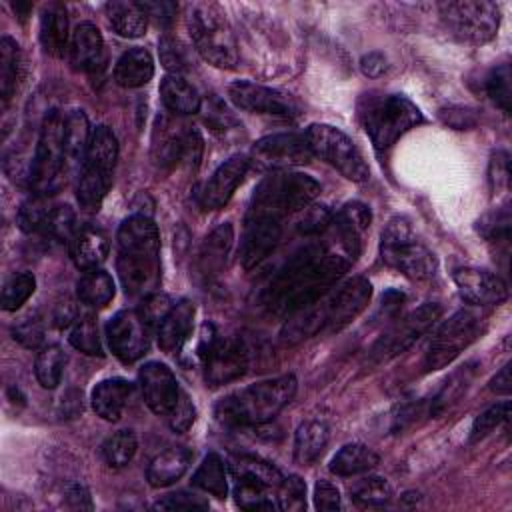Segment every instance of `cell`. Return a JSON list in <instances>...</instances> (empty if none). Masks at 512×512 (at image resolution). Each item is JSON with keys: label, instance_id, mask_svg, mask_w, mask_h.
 Segmentation results:
<instances>
[{"label": "cell", "instance_id": "6da1fadb", "mask_svg": "<svg viewBox=\"0 0 512 512\" xmlns=\"http://www.w3.org/2000/svg\"><path fill=\"white\" fill-rule=\"evenodd\" d=\"M356 254L334 234L300 248L262 290V306L274 316H292L322 296L348 272Z\"/></svg>", "mask_w": 512, "mask_h": 512}, {"label": "cell", "instance_id": "7a4b0ae2", "mask_svg": "<svg viewBox=\"0 0 512 512\" xmlns=\"http://www.w3.org/2000/svg\"><path fill=\"white\" fill-rule=\"evenodd\" d=\"M372 286L366 278H350L330 290L312 306L288 316L282 340L296 344L316 334H332L348 326L370 302Z\"/></svg>", "mask_w": 512, "mask_h": 512}, {"label": "cell", "instance_id": "3957f363", "mask_svg": "<svg viewBox=\"0 0 512 512\" xmlns=\"http://www.w3.org/2000/svg\"><path fill=\"white\" fill-rule=\"evenodd\" d=\"M116 240V270L126 294H152L160 284V234L156 224L144 214H134L120 224Z\"/></svg>", "mask_w": 512, "mask_h": 512}, {"label": "cell", "instance_id": "277c9868", "mask_svg": "<svg viewBox=\"0 0 512 512\" xmlns=\"http://www.w3.org/2000/svg\"><path fill=\"white\" fill-rule=\"evenodd\" d=\"M296 394L292 374L260 380L224 396L216 408V420L224 426H260L272 420Z\"/></svg>", "mask_w": 512, "mask_h": 512}, {"label": "cell", "instance_id": "5b68a950", "mask_svg": "<svg viewBox=\"0 0 512 512\" xmlns=\"http://www.w3.org/2000/svg\"><path fill=\"white\" fill-rule=\"evenodd\" d=\"M318 194L320 184L312 176L276 170L256 186L246 216L282 222L286 216L310 206Z\"/></svg>", "mask_w": 512, "mask_h": 512}, {"label": "cell", "instance_id": "8992f818", "mask_svg": "<svg viewBox=\"0 0 512 512\" xmlns=\"http://www.w3.org/2000/svg\"><path fill=\"white\" fill-rule=\"evenodd\" d=\"M186 26L196 52L216 68H234L238 46L226 14L210 2H196L188 8Z\"/></svg>", "mask_w": 512, "mask_h": 512}, {"label": "cell", "instance_id": "52a82bcc", "mask_svg": "<svg viewBox=\"0 0 512 512\" xmlns=\"http://www.w3.org/2000/svg\"><path fill=\"white\" fill-rule=\"evenodd\" d=\"M66 116L60 110H50L42 122L36 152L28 172V182L34 194L46 196L58 190L66 180Z\"/></svg>", "mask_w": 512, "mask_h": 512}, {"label": "cell", "instance_id": "ba28073f", "mask_svg": "<svg viewBox=\"0 0 512 512\" xmlns=\"http://www.w3.org/2000/svg\"><path fill=\"white\" fill-rule=\"evenodd\" d=\"M118 160V142L108 126L92 130L90 146L80 168L76 198L84 210H98L106 198Z\"/></svg>", "mask_w": 512, "mask_h": 512}, {"label": "cell", "instance_id": "9c48e42d", "mask_svg": "<svg viewBox=\"0 0 512 512\" xmlns=\"http://www.w3.org/2000/svg\"><path fill=\"white\" fill-rule=\"evenodd\" d=\"M360 116L364 130L378 150L390 148L402 134L424 122L418 106L398 94L368 98Z\"/></svg>", "mask_w": 512, "mask_h": 512}, {"label": "cell", "instance_id": "30bf717a", "mask_svg": "<svg viewBox=\"0 0 512 512\" xmlns=\"http://www.w3.org/2000/svg\"><path fill=\"white\" fill-rule=\"evenodd\" d=\"M382 260L410 280H426L436 272L434 254L418 242L406 218H392L382 230Z\"/></svg>", "mask_w": 512, "mask_h": 512}, {"label": "cell", "instance_id": "8fae6325", "mask_svg": "<svg viewBox=\"0 0 512 512\" xmlns=\"http://www.w3.org/2000/svg\"><path fill=\"white\" fill-rule=\"evenodd\" d=\"M198 356L204 362V378L214 388L238 380L248 368L244 342L234 336H218L212 324L202 326Z\"/></svg>", "mask_w": 512, "mask_h": 512}, {"label": "cell", "instance_id": "7c38bea8", "mask_svg": "<svg viewBox=\"0 0 512 512\" xmlns=\"http://www.w3.org/2000/svg\"><path fill=\"white\" fill-rule=\"evenodd\" d=\"M304 136L312 154L334 166L344 178L352 182H366L370 178V168L364 156L340 128L330 124H310Z\"/></svg>", "mask_w": 512, "mask_h": 512}, {"label": "cell", "instance_id": "4fadbf2b", "mask_svg": "<svg viewBox=\"0 0 512 512\" xmlns=\"http://www.w3.org/2000/svg\"><path fill=\"white\" fill-rule=\"evenodd\" d=\"M440 16L456 38L472 44L492 40L500 24L498 6L488 0L444 2L440 4Z\"/></svg>", "mask_w": 512, "mask_h": 512}, {"label": "cell", "instance_id": "5bb4252c", "mask_svg": "<svg viewBox=\"0 0 512 512\" xmlns=\"http://www.w3.org/2000/svg\"><path fill=\"white\" fill-rule=\"evenodd\" d=\"M482 330V320L470 310H458L452 314L430 338L424 368L428 372L448 366L464 348H468Z\"/></svg>", "mask_w": 512, "mask_h": 512}, {"label": "cell", "instance_id": "9a60e30c", "mask_svg": "<svg viewBox=\"0 0 512 512\" xmlns=\"http://www.w3.org/2000/svg\"><path fill=\"white\" fill-rule=\"evenodd\" d=\"M442 316V306L436 302H426L412 310L398 322H394L372 346L370 358L374 362H386L404 350H408L438 318Z\"/></svg>", "mask_w": 512, "mask_h": 512}, {"label": "cell", "instance_id": "2e32d148", "mask_svg": "<svg viewBox=\"0 0 512 512\" xmlns=\"http://www.w3.org/2000/svg\"><path fill=\"white\" fill-rule=\"evenodd\" d=\"M106 340L112 354L130 364L150 348V326L138 310H120L106 324Z\"/></svg>", "mask_w": 512, "mask_h": 512}, {"label": "cell", "instance_id": "e0dca14e", "mask_svg": "<svg viewBox=\"0 0 512 512\" xmlns=\"http://www.w3.org/2000/svg\"><path fill=\"white\" fill-rule=\"evenodd\" d=\"M312 156L314 154L304 134L280 132L260 138L252 148L250 162H256V166L262 170L276 172L290 166L306 164Z\"/></svg>", "mask_w": 512, "mask_h": 512}, {"label": "cell", "instance_id": "ac0fdd59", "mask_svg": "<svg viewBox=\"0 0 512 512\" xmlns=\"http://www.w3.org/2000/svg\"><path fill=\"white\" fill-rule=\"evenodd\" d=\"M228 96L238 108L252 114H266L276 118H296L300 114V106L290 94L248 80L230 84Z\"/></svg>", "mask_w": 512, "mask_h": 512}, {"label": "cell", "instance_id": "d6986e66", "mask_svg": "<svg viewBox=\"0 0 512 512\" xmlns=\"http://www.w3.org/2000/svg\"><path fill=\"white\" fill-rule=\"evenodd\" d=\"M454 282L460 296L476 306H498L508 298L506 282L484 268L464 266L454 270Z\"/></svg>", "mask_w": 512, "mask_h": 512}, {"label": "cell", "instance_id": "ffe728a7", "mask_svg": "<svg viewBox=\"0 0 512 512\" xmlns=\"http://www.w3.org/2000/svg\"><path fill=\"white\" fill-rule=\"evenodd\" d=\"M144 402L154 414L166 416L180 396V388L172 370L162 362H146L138 374Z\"/></svg>", "mask_w": 512, "mask_h": 512}, {"label": "cell", "instance_id": "44dd1931", "mask_svg": "<svg viewBox=\"0 0 512 512\" xmlns=\"http://www.w3.org/2000/svg\"><path fill=\"white\" fill-rule=\"evenodd\" d=\"M250 168V158L236 154L232 158H228L226 162H222L212 176L208 178V182L204 184L202 192H200V204L206 210H218L222 206L228 204V200L232 198L234 190L238 188V184L244 180L246 172Z\"/></svg>", "mask_w": 512, "mask_h": 512}, {"label": "cell", "instance_id": "7402d4cb", "mask_svg": "<svg viewBox=\"0 0 512 512\" xmlns=\"http://www.w3.org/2000/svg\"><path fill=\"white\" fill-rule=\"evenodd\" d=\"M282 222L272 218L246 216V228L240 244V262L246 270L260 264L280 242Z\"/></svg>", "mask_w": 512, "mask_h": 512}, {"label": "cell", "instance_id": "603a6c76", "mask_svg": "<svg viewBox=\"0 0 512 512\" xmlns=\"http://www.w3.org/2000/svg\"><path fill=\"white\" fill-rule=\"evenodd\" d=\"M104 60V40L100 30L90 22H80L70 40V62L76 70L94 72Z\"/></svg>", "mask_w": 512, "mask_h": 512}, {"label": "cell", "instance_id": "cb8c5ba5", "mask_svg": "<svg viewBox=\"0 0 512 512\" xmlns=\"http://www.w3.org/2000/svg\"><path fill=\"white\" fill-rule=\"evenodd\" d=\"M194 304L180 300L170 308L166 318L158 326V346L166 354H176L188 340L194 324Z\"/></svg>", "mask_w": 512, "mask_h": 512}, {"label": "cell", "instance_id": "d4e9b609", "mask_svg": "<svg viewBox=\"0 0 512 512\" xmlns=\"http://www.w3.org/2000/svg\"><path fill=\"white\" fill-rule=\"evenodd\" d=\"M108 236L104 230L96 226H82L70 240V256L72 262L80 270H94L98 268L108 256Z\"/></svg>", "mask_w": 512, "mask_h": 512}, {"label": "cell", "instance_id": "484cf974", "mask_svg": "<svg viewBox=\"0 0 512 512\" xmlns=\"http://www.w3.org/2000/svg\"><path fill=\"white\" fill-rule=\"evenodd\" d=\"M232 240H234V230H232V224L228 222L216 226L204 238L198 250V272L204 278H212L222 272V268L226 266Z\"/></svg>", "mask_w": 512, "mask_h": 512}, {"label": "cell", "instance_id": "4316f807", "mask_svg": "<svg viewBox=\"0 0 512 512\" xmlns=\"http://www.w3.org/2000/svg\"><path fill=\"white\" fill-rule=\"evenodd\" d=\"M134 392V384L124 378H106L92 390V408L104 420H118Z\"/></svg>", "mask_w": 512, "mask_h": 512}, {"label": "cell", "instance_id": "83f0119b", "mask_svg": "<svg viewBox=\"0 0 512 512\" xmlns=\"http://www.w3.org/2000/svg\"><path fill=\"white\" fill-rule=\"evenodd\" d=\"M190 462H192V452L188 448H182V446L168 448L152 458L146 470V478L154 488L170 486L184 476Z\"/></svg>", "mask_w": 512, "mask_h": 512}, {"label": "cell", "instance_id": "f1b7e54d", "mask_svg": "<svg viewBox=\"0 0 512 512\" xmlns=\"http://www.w3.org/2000/svg\"><path fill=\"white\" fill-rule=\"evenodd\" d=\"M112 30L122 38H138L146 32L148 14L140 2L112 0L104 6Z\"/></svg>", "mask_w": 512, "mask_h": 512}, {"label": "cell", "instance_id": "f546056e", "mask_svg": "<svg viewBox=\"0 0 512 512\" xmlns=\"http://www.w3.org/2000/svg\"><path fill=\"white\" fill-rule=\"evenodd\" d=\"M160 96L164 106L174 114H194L200 110L202 98L192 82L182 74H168L160 82Z\"/></svg>", "mask_w": 512, "mask_h": 512}, {"label": "cell", "instance_id": "4dcf8cb0", "mask_svg": "<svg viewBox=\"0 0 512 512\" xmlns=\"http://www.w3.org/2000/svg\"><path fill=\"white\" fill-rule=\"evenodd\" d=\"M40 42L50 56H64L68 46V16L62 4L52 2L44 8L40 18Z\"/></svg>", "mask_w": 512, "mask_h": 512}, {"label": "cell", "instance_id": "1f68e13d", "mask_svg": "<svg viewBox=\"0 0 512 512\" xmlns=\"http://www.w3.org/2000/svg\"><path fill=\"white\" fill-rule=\"evenodd\" d=\"M154 76V62L148 50L130 48L126 50L114 68V80L124 88H140Z\"/></svg>", "mask_w": 512, "mask_h": 512}, {"label": "cell", "instance_id": "d6a6232c", "mask_svg": "<svg viewBox=\"0 0 512 512\" xmlns=\"http://www.w3.org/2000/svg\"><path fill=\"white\" fill-rule=\"evenodd\" d=\"M90 126L88 118L82 110H74L66 116V138H64V148H66V176L72 174L74 170L82 168V162L86 158L88 146H90Z\"/></svg>", "mask_w": 512, "mask_h": 512}, {"label": "cell", "instance_id": "836d02e7", "mask_svg": "<svg viewBox=\"0 0 512 512\" xmlns=\"http://www.w3.org/2000/svg\"><path fill=\"white\" fill-rule=\"evenodd\" d=\"M328 438L330 432L322 420H308L300 424L294 438V460L300 466H310L324 452Z\"/></svg>", "mask_w": 512, "mask_h": 512}, {"label": "cell", "instance_id": "e575fe53", "mask_svg": "<svg viewBox=\"0 0 512 512\" xmlns=\"http://www.w3.org/2000/svg\"><path fill=\"white\" fill-rule=\"evenodd\" d=\"M380 456L366 444H346L330 460V472L336 476H356L378 466Z\"/></svg>", "mask_w": 512, "mask_h": 512}, {"label": "cell", "instance_id": "d590c367", "mask_svg": "<svg viewBox=\"0 0 512 512\" xmlns=\"http://www.w3.org/2000/svg\"><path fill=\"white\" fill-rule=\"evenodd\" d=\"M22 78V52L14 38H0V94L6 106L14 96Z\"/></svg>", "mask_w": 512, "mask_h": 512}, {"label": "cell", "instance_id": "8d00e7d4", "mask_svg": "<svg viewBox=\"0 0 512 512\" xmlns=\"http://www.w3.org/2000/svg\"><path fill=\"white\" fill-rule=\"evenodd\" d=\"M230 474L234 480H248L270 490H276L282 482V474L276 466L254 456H236L230 460Z\"/></svg>", "mask_w": 512, "mask_h": 512}, {"label": "cell", "instance_id": "74e56055", "mask_svg": "<svg viewBox=\"0 0 512 512\" xmlns=\"http://www.w3.org/2000/svg\"><path fill=\"white\" fill-rule=\"evenodd\" d=\"M474 376H476V362H468V364L460 366L458 370H454L448 376V380L444 382V386L440 388V392L432 398L430 416H440L450 406H454L462 398V394L468 390Z\"/></svg>", "mask_w": 512, "mask_h": 512}, {"label": "cell", "instance_id": "f35d334b", "mask_svg": "<svg viewBox=\"0 0 512 512\" xmlns=\"http://www.w3.org/2000/svg\"><path fill=\"white\" fill-rule=\"evenodd\" d=\"M76 292L80 302L94 308H102L114 298V280L108 272L100 268L86 270L76 284Z\"/></svg>", "mask_w": 512, "mask_h": 512}, {"label": "cell", "instance_id": "ab89813d", "mask_svg": "<svg viewBox=\"0 0 512 512\" xmlns=\"http://www.w3.org/2000/svg\"><path fill=\"white\" fill-rule=\"evenodd\" d=\"M192 484L216 498H226L228 494V478H226V466L222 458L214 452L206 454L202 464L192 476Z\"/></svg>", "mask_w": 512, "mask_h": 512}, {"label": "cell", "instance_id": "60d3db41", "mask_svg": "<svg viewBox=\"0 0 512 512\" xmlns=\"http://www.w3.org/2000/svg\"><path fill=\"white\" fill-rule=\"evenodd\" d=\"M66 356L58 344H48L40 348L34 362V374L42 388H56L62 378Z\"/></svg>", "mask_w": 512, "mask_h": 512}, {"label": "cell", "instance_id": "b9f144b4", "mask_svg": "<svg viewBox=\"0 0 512 512\" xmlns=\"http://www.w3.org/2000/svg\"><path fill=\"white\" fill-rule=\"evenodd\" d=\"M350 494L358 506L374 508L384 506L392 498V486L380 476H366L352 486Z\"/></svg>", "mask_w": 512, "mask_h": 512}, {"label": "cell", "instance_id": "7bdbcfd3", "mask_svg": "<svg viewBox=\"0 0 512 512\" xmlns=\"http://www.w3.org/2000/svg\"><path fill=\"white\" fill-rule=\"evenodd\" d=\"M54 206L46 204L44 196L34 194V198L26 200L18 210V226L28 234H44L48 226V218Z\"/></svg>", "mask_w": 512, "mask_h": 512}, {"label": "cell", "instance_id": "ee69618b", "mask_svg": "<svg viewBox=\"0 0 512 512\" xmlns=\"http://www.w3.org/2000/svg\"><path fill=\"white\" fill-rule=\"evenodd\" d=\"M102 458L108 466L114 468H122L126 466L134 452H136V436L130 430H120L116 434H112L110 438H106V442L102 444Z\"/></svg>", "mask_w": 512, "mask_h": 512}, {"label": "cell", "instance_id": "f6af8a7d", "mask_svg": "<svg viewBox=\"0 0 512 512\" xmlns=\"http://www.w3.org/2000/svg\"><path fill=\"white\" fill-rule=\"evenodd\" d=\"M234 496H236V504L244 510L278 508V502H274L270 496V488L248 482V480H234Z\"/></svg>", "mask_w": 512, "mask_h": 512}, {"label": "cell", "instance_id": "bcb514c9", "mask_svg": "<svg viewBox=\"0 0 512 512\" xmlns=\"http://www.w3.org/2000/svg\"><path fill=\"white\" fill-rule=\"evenodd\" d=\"M36 288V278L30 272H18L10 276L2 286V308L12 312L18 310Z\"/></svg>", "mask_w": 512, "mask_h": 512}, {"label": "cell", "instance_id": "7dc6e473", "mask_svg": "<svg viewBox=\"0 0 512 512\" xmlns=\"http://www.w3.org/2000/svg\"><path fill=\"white\" fill-rule=\"evenodd\" d=\"M70 344L88 354V356H102V342L98 336V324L92 316H82L74 322L70 330Z\"/></svg>", "mask_w": 512, "mask_h": 512}, {"label": "cell", "instance_id": "c3c4849f", "mask_svg": "<svg viewBox=\"0 0 512 512\" xmlns=\"http://www.w3.org/2000/svg\"><path fill=\"white\" fill-rule=\"evenodd\" d=\"M486 94L490 100L502 108V112H510V98H512V86H510V66L502 64L496 66L488 78H486Z\"/></svg>", "mask_w": 512, "mask_h": 512}, {"label": "cell", "instance_id": "681fc988", "mask_svg": "<svg viewBox=\"0 0 512 512\" xmlns=\"http://www.w3.org/2000/svg\"><path fill=\"white\" fill-rule=\"evenodd\" d=\"M510 416V402H498L490 408H486L482 414L476 416L472 430H470V442H478L482 438H486L496 426H500L502 422H506Z\"/></svg>", "mask_w": 512, "mask_h": 512}, {"label": "cell", "instance_id": "f907efd6", "mask_svg": "<svg viewBox=\"0 0 512 512\" xmlns=\"http://www.w3.org/2000/svg\"><path fill=\"white\" fill-rule=\"evenodd\" d=\"M276 502L280 510H304L306 508V484L298 476L282 478L276 488Z\"/></svg>", "mask_w": 512, "mask_h": 512}, {"label": "cell", "instance_id": "816d5d0a", "mask_svg": "<svg viewBox=\"0 0 512 512\" xmlns=\"http://www.w3.org/2000/svg\"><path fill=\"white\" fill-rule=\"evenodd\" d=\"M76 232H78V228H76L74 212L68 206H54L50 212L44 236H50L60 242H64V240L70 242Z\"/></svg>", "mask_w": 512, "mask_h": 512}, {"label": "cell", "instance_id": "f5cc1de1", "mask_svg": "<svg viewBox=\"0 0 512 512\" xmlns=\"http://www.w3.org/2000/svg\"><path fill=\"white\" fill-rule=\"evenodd\" d=\"M160 60L164 64V68L170 72V74H182L188 66V58H186V50L182 48V44L176 40V38H170V36H164L160 40Z\"/></svg>", "mask_w": 512, "mask_h": 512}, {"label": "cell", "instance_id": "db71d44e", "mask_svg": "<svg viewBox=\"0 0 512 512\" xmlns=\"http://www.w3.org/2000/svg\"><path fill=\"white\" fill-rule=\"evenodd\" d=\"M12 338L24 348H38L44 342V324L38 316H26L12 328Z\"/></svg>", "mask_w": 512, "mask_h": 512}, {"label": "cell", "instance_id": "11a10c76", "mask_svg": "<svg viewBox=\"0 0 512 512\" xmlns=\"http://www.w3.org/2000/svg\"><path fill=\"white\" fill-rule=\"evenodd\" d=\"M174 304L170 302V298L166 296V294H156V292H152V294H148V296H144V300H142V306H140V316L148 322V326L152 328V326H160V322L166 318V314L170 312V308H172Z\"/></svg>", "mask_w": 512, "mask_h": 512}, {"label": "cell", "instance_id": "9f6ffc18", "mask_svg": "<svg viewBox=\"0 0 512 512\" xmlns=\"http://www.w3.org/2000/svg\"><path fill=\"white\" fill-rule=\"evenodd\" d=\"M166 418H168V424L174 432H186L194 424L196 410H194L188 394H184L180 390V396H178L176 404L172 406V410L166 414Z\"/></svg>", "mask_w": 512, "mask_h": 512}, {"label": "cell", "instance_id": "6f0895ef", "mask_svg": "<svg viewBox=\"0 0 512 512\" xmlns=\"http://www.w3.org/2000/svg\"><path fill=\"white\" fill-rule=\"evenodd\" d=\"M156 510H206L208 500L190 492H172L154 504Z\"/></svg>", "mask_w": 512, "mask_h": 512}, {"label": "cell", "instance_id": "680465c9", "mask_svg": "<svg viewBox=\"0 0 512 512\" xmlns=\"http://www.w3.org/2000/svg\"><path fill=\"white\" fill-rule=\"evenodd\" d=\"M480 232L488 240H508L510 234V214L508 208H502L498 212H492L480 220Z\"/></svg>", "mask_w": 512, "mask_h": 512}, {"label": "cell", "instance_id": "91938a15", "mask_svg": "<svg viewBox=\"0 0 512 512\" xmlns=\"http://www.w3.org/2000/svg\"><path fill=\"white\" fill-rule=\"evenodd\" d=\"M304 216L300 218V230L304 234H322L330 228L332 224V214L324 206H314V208H304Z\"/></svg>", "mask_w": 512, "mask_h": 512}, {"label": "cell", "instance_id": "94428289", "mask_svg": "<svg viewBox=\"0 0 512 512\" xmlns=\"http://www.w3.org/2000/svg\"><path fill=\"white\" fill-rule=\"evenodd\" d=\"M314 506L318 510H340V492L328 480H318L314 486Z\"/></svg>", "mask_w": 512, "mask_h": 512}, {"label": "cell", "instance_id": "6125c7cd", "mask_svg": "<svg viewBox=\"0 0 512 512\" xmlns=\"http://www.w3.org/2000/svg\"><path fill=\"white\" fill-rule=\"evenodd\" d=\"M508 176H510V170H508V154L506 152H496L494 160H492V182H494V188L496 192L504 186H508Z\"/></svg>", "mask_w": 512, "mask_h": 512}, {"label": "cell", "instance_id": "be15d7a7", "mask_svg": "<svg viewBox=\"0 0 512 512\" xmlns=\"http://www.w3.org/2000/svg\"><path fill=\"white\" fill-rule=\"evenodd\" d=\"M360 68H362V72H364L366 76L376 78V76H380V74L386 72L388 64H386V58H384L380 52H370V54H366V56L362 58Z\"/></svg>", "mask_w": 512, "mask_h": 512}, {"label": "cell", "instance_id": "e7e4bbea", "mask_svg": "<svg viewBox=\"0 0 512 512\" xmlns=\"http://www.w3.org/2000/svg\"><path fill=\"white\" fill-rule=\"evenodd\" d=\"M144 12L148 16H154L156 20L168 24L172 20V14H174V4L170 2H140Z\"/></svg>", "mask_w": 512, "mask_h": 512}, {"label": "cell", "instance_id": "03108f58", "mask_svg": "<svg viewBox=\"0 0 512 512\" xmlns=\"http://www.w3.org/2000/svg\"><path fill=\"white\" fill-rule=\"evenodd\" d=\"M510 364H504L500 368V372L490 380V388L496 392V394H508L510 392Z\"/></svg>", "mask_w": 512, "mask_h": 512}, {"label": "cell", "instance_id": "003e7915", "mask_svg": "<svg viewBox=\"0 0 512 512\" xmlns=\"http://www.w3.org/2000/svg\"><path fill=\"white\" fill-rule=\"evenodd\" d=\"M68 500L74 504V506H80V508H90V498H88V492L82 488V486H74L68 494Z\"/></svg>", "mask_w": 512, "mask_h": 512}]
</instances>
